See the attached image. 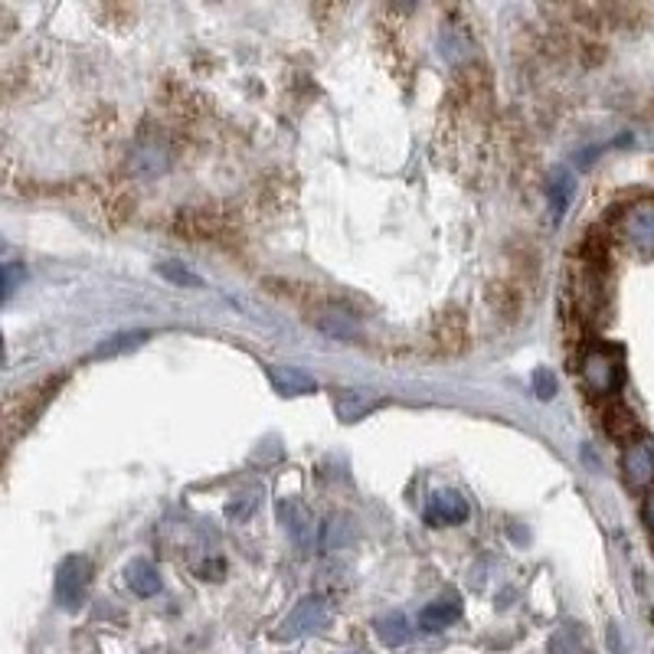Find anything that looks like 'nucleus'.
Instances as JSON below:
<instances>
[{
  "label": "nucleus",
  "instance_id": "nucleus-1",
  "mask_svg": "<svg viewBox=\"0 0 654 654\" xmlns=\"http://www.w3.org/2000/svg\"><path fill=\"white\" fill-rule=\"evenodd\" d=\"M89 579H92V566L86 556H66L56 569V583H53L59 609L79 612L89 596Z\"/></svg>",
  "mask_w": 654,
  "mask_h": 654
},
{
  "label": "nucleus",
  "instance_id": "nucleus-2",
  "mask_svg": "<svg viewBox=\"0 0 654 654\" xmlns=\"http://www.w3.org/2000/svg\"><path fill=\"white\" fill-rule=\"evenodd\" d=\"M579 377H583V386L592 396H609L622 386V360L615 350L596 347V350H589V354H583Z\"/></svg>",
  "mask_w": 654,
  "mask_h": 654
},
{
  "label": "nucleus",
  "instance_id": "nucleus-3",
  "mask_svg": "<svg viewBox=\"0 0 654 654\" xmlns=\"http://www.w3.org/2000/svg\"><path fill=\"white\" fill-rule=\"evenodd\" d=\"M327 622H331V609H327V602L321 596H305L282 619L275 638L278 641H298V638H305V635L321 632V628H327Z\"/></svg>",
  "mask_w": 654,
  "mask_h": 654
},
{
  "label": "nucleus",
  "instance_id": "nucleus-4",
  "mask_svg": "<svg viewBox=\"0 0 654 654\" xmlns=\"http://www.w3.org/2000/svg\"><path fill=\"white\" fill-rule=\"evenodd\" d=\"M622 236L641 256H654V200H641L625 213Z\"/></svg>",
  "mask_w": 654,
  "mask_h": 654
},
{
  "label": "nucleus",
  "instance_id": "nucleus-5",
  "mask_svg": "<svg viewBox=\"0 0 654 654\" xmlns=\"http://www.w3.org/2000/svg\"><path fill=\"white\" fill-rule=\"evenodd\" d=\"M622 471H625V481L632 488H651L654 484V442L648 439H638L625 448V458H622Z\"/></svg>",
  "mask_w": 654,
  "mask_h": 654
},
{
  "label": "nucleus",
  "instance_id": "nucleus-6",
  "mask_svg": "<svg viewBox=\"0 0 654 654\" xmlns=\"http://www.w3.org/2000/svg\"><path fill=\"white\" fill-rule=\"evenodd\" d=\"M278 517L288 530V537L295 540V547L301 553H311L314 550V517L308 514V507L301 501H282L278 504Z\"/></svg>",
  "mask_w": 654,
  "mask_h": 654
},
{
  "label": "nucleus",
  "instance_id": "nucleus-7",
  "mask_svg": "<svg viewBox=\"0 0 654 654\" xmlns=\"http://www.w3.org/2000/svg\"><path fill=\"white\" fill-rule=\"evenodd\" d=\"M426 520L432 527H455L468 520V501L458 491H435L426 504Z\"/></svg>",
  "mask_w": 654,
  "mask_h": 654
},
{
  "label": "nucleus",
  "instance_id": "nucleus-8",
  "mask_svg": "<svg viewBox=\"0 0 654 654\" xmlns=\"http://www.w3.org/2000/svg\"><path fill=\"white\" fill-rule=\"evenodd\" d=\"M458 619H462V602H458L455 592H448V596H439L419 612V628L422 632H442V628L455 625Z\"/></svg>",
  "mask_w": 654,
  "mask_h": 654
},
{
  "label": "nucleus",
  "instance_id": "nucleus-9",
  "mask_svg": "<svg viewBox=\"0 0 654 654\" xmlns=\"http://www.w3.org/2000/svg\"><path fill=\"white\" fill-rule=\"evenodd\" d=\"M269 380L272 386L282 396H305V393H314L318 390V383H314L305 370L298 367H282V363H272L269 367Z\"/></svg>",
  "mask_w": 654,
  "mask_h": 654
},
{
  "label": "nucleus",
  "instance_id": "nucleus-10",
  "mask_svg": "<svg viewBox=\"0 0 654 654\" xmlns=\"http://www.w3.org/2000/svg\"><path fill=\"white\" fill-rule=\"evenodd\" d=\"M125 579L131 592H138V596H157L161 592V573H157V566L151 560H131L125 566Z\"/></svg>",
  "mask_w": 654,
  "mask_h": 654
},
{
  "label": "nucleus",
  "instance_id": "nucleus-11",
  "mask_svg": "<svg viewBox=\"0 0 654 654\" xmlns=\"http://www.w3.org/2000/svg\"><path fill=\"white\" fill-rule=\"evenodd\" d=\"M547 193H550V207H553V220L560 223L566 210H569V200H573L576 193V180L569 171H553L550 184H547Z\"/></svg>",
  "mask_w": 654,
  "mask_h": 654
},
{
  "label": "nucleus",
  "instance_id": "nucleus-12",
  "mask_svg": "<svg viewBox=\"0 0 654 654\" xmlns=\"http://www.w3.org/2000/svg\"><path fill=\"white\" fill-rule=\"evenodd\" d=\"M550 654H592V645L579 625H560L550 635Z\"/></svg>",
  "mask_w": 654,
  "mask_h": 654
},
{
  "label": "nucleus",
  "instance_id": "nucleus-13",
  "mask_svg": "<svg viewBox=\"0 0 654 654\" xmlns=\"http://www.w3.org/2000/svg\"><path fill=\"white\" fill-rule=\"evenodd\" d=\"M377 638L386 648H403L409 638H413V628H409V619L403 612H390L377 619Z\"/></svg>",
  "mask_w": 654,
  "mask_h": 654
},
{
  "label": "nucleus",
  "instance_id": "nucleus-14",
  "mask_svg": "<svg viewBox=\"0 0 654 654\" xmlns=\"http://www.w3.org/2000/svg\"><path fill=\"white\" fill-rule=\"evenodd\" d=\"M334 406H337V416H341L344 422H357L370 413L373 406H377V399H367V396H360L354 390H344L341 396L334 399Z\"/></svg>",
  "mask_w": 654,
  "mask_h": 654
},
{
  "label": "nucleus",
  "instance_id": "nucleus-15",
  "mask_svg": "<svg viewBox=\"0 0 654 654\" xmlns=\"http://www.w3.org/2000/svg\"><path fill=\"white\" fill-rule=\"evenodd\" d=\"M605 429H609L612 435H628V432H635V416L628 413L625 406H612L609 413H605Z\"/></svg>",
  "mask_w": 654,
  "mask_h": 654
},
{
  "label": "nucleus",
  "instance_id": "nucleus-16",
  "mask_svg": "<svg viewBox=\"0 0 654 654\" xmlns=\"http://www.w3.org/2000/svg\"><path fill=\"white\" fill-rule=\"evenodd\" d=\"M157 272H161L167 282H174V285H193V288H200V275H193L190 269H184V265H177V262H161L157 265Z\"/></svg>",
  "mask_w": 654,
  "mask_h": 654
},
{
  "label": "nucleus",
  "instance_id": "nucleus-17",
  "mask_svg": "<svg viewBox=\"0 0 654 654\" xmlns=\"http://www.w3.org/2000/svg\"><path fill=\"white\" fill-rule=\"evenodd\" d=\"M144 331H135V334H118V337H112V341H105L95 354L99 357H112V354H121V350H128V347H138L141 341H144Z\"/></svg>",
  "mask_w": 654,
  "mask_h": 654
},
{
  "label": "nucleus",
  "instance_id": "nucleus-18",
  "mask_svg": "<svg viewBox=\"0 0 654 654\" xmlns=\"http://www.w3.org/2000/svg\"><path fill=\"white\" fill-rule=\"evenodd\" d=\"M534 393H537L540 399H553V396H556V380H553L550 370H537V373H534Z\"/></svg>",
  "mask_w": 654,
  "mask_h": 654
},
{
  "label": "nucleus",
  "instance_id": "nucleus-19",
  "mask_svg": "<svg viewBox=\"0 0 654 654\" xmlns=\"http://www.w3.org/2000/svg\"><path fill=\"white\" fill-rule=\"evenodd\" d=\"M17 278H20V269H17V262H7L4 265V298L14 295V288H17Z\"/></svg>",
  "mask_w": 654,
  "mask_h": 654
},
{
  "label": "nucleus",
  "instance_id": "nucleus-20",
  "mask_svg": "<svg viewBox=\"0 0 654 654\" xmlns=\"http://www.w3.org/2000/svg\"><path fill=\"white\" fill-rule=\"evenodd\" d=\"M645 524H648V530L654 534V488L648 491V498H645Z\"/></svg>",
  "mask_w": 654,
  "mask_h": 654
}]
</instances>
